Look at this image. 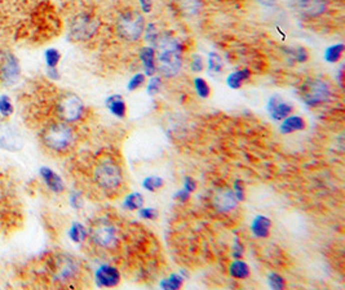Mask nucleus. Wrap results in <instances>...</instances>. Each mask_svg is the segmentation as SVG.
<instances>
[{"instance_id":"4c0bfd02","label":"nucleus","mask_w":345,"mask_h":290,"mask_svg":"<svg viewBox=\"0 0 345 290\" xmlns=\"http://www.w3.org/2000/svg\"><path fill=\"white\" fill-rule=\"evenodd\" d=\"M234 190H236V197H237V200H243L245 199V192H243V187H242V183H241V181H236V184H234Z\"/></svg>"},{"instance_id":"a19ab883","label":"nucleus","mask_w":345,"mask_h":290,"mask_svg":"<svg viewBox=\"0 0 345 290\" xmlns=\"http://www.w3.org/2000/svg\"><path fill=\"white\" fill-rule=\"evenodd\" d=\"M242 254H243V247L238 243V240H236V248H234L233 256L236 257V258H241Z\"/></svg>"},{"instance_id":"f257e3e1","label":"nucleus","mask_w":345,"mask_h":290,"mask_svg":"<svg viewBox=\"0 0 345 290\" xmlns=\"http://www.w3.org/2000/svg\"><path fill=\"white\" fill-rule=\"evenodd\" d=\"M158 69L164 76H175L181 69V50L175 38L163 35L157 40Z\"/></svg>"},{"instance_id":"cd10ccee","label":"nucleus","mask_w":345,"mask_h":290,"mask_svg":"<svg viewBox=\"0 0 345 290\" xmlns=\"http://www.w3.org/2000/svg\"><path fill=\"white\" fill-rule=\"evenodd\" d=\"M44 57H45V62H47L48 67H56L61 59V54L57 49H48Z\"/></svg>"},{"instance_id":"72a5a7b5","label":"nucleus","mask_w":345,"mask_h":290,"mask_svg":"<svg viewBox=\"0 0 345 290\" xmlns=\"http://www.w3.org/2000/svg\"><path fill=\"white\" fill-rule=\"evenodd\" d=\"M159 88H160V79L155 76V78H153L150 81H149L148 93L149 94L158 93V91H159Z\"/></svg>"},{"instance_id":"9b49d317","label":"nucleus","mask_w":345,"mask_h":290,"mask_svg":"<svg viewBox=\"0 0 345 290\" xmlns=\"http://www.w3.org/2000/svg\"><path fill=\"white\" fill-rule=\"evenodd\" d=\"M19 76L18 61L12 53H4L0 57V79L9 85L17 81Z\"/></svg>"},{"instance_id":"7c9ffc66","label":"nucleus","mask_w":345,"mask_h":290,"mask_svg":"<svg viewBox=\"0 0 345 290\" xmlns=\"http://www.w3.org/2000/svg\"><path fill=\"white\" fill-rule=\"evenodd\" d=\"M162 285H163V288H166V289H179L182 285V279L179 275H172V276H171L168 280L164 281Z\"/></svg>"},{"instance_id":"f3484780","label":"nucleus","mask_w":345,"mask_h":290,"mask_svg":"<svg viewBox=\"0 0 345 290\" xmlns=\"http://www.w3.org/2000/svg\"><path fill=\"white\" fill-rule=\"evenodd\" d=\"M270 226H272L270 219H268L264 215H258L254 219V222H252L251 230L256 237H268L270 231Z\"/></svg>"},{"instance_id":"b1692460","label":"nucleus","mask_w":345,"mask_h":290,"mask_svg":"<svg viewBox=\"0 0 345 290\" xmlns=\"http://www.w3.org/2000/svg\"><path fill=\"white\" fill-rule=\"evenodd\" d=\"M124 205H126V208H128L129 210L141 209L142 205H144V197H142L141 193L138 192L129 193L128 196L126 197Z\"/></svg>"},{"instance_id":"79ce46f5","label":"nucleus","mask_w":345,"mask_h":290,"mask_svg":"<svg viewBox=\"0 0 345 290\" xmlns=\"http://www.w3.org/2000/svg\"><path fill=\"white\" fill-rule=\"evenodd\" d=\"M189 195H190V192H188L186 190H182L180 191V192L176 193V197H177L180 201H186V200L189 199Z\"/></svg>"},{"instance_id":"f03ea898","label":"nucleus","mask_w":345,"mask_h":290,"mask_svg":"<svg viewBox=\"0 0 345 290\" xmlns=\"http://www.w3.org/2000/svg\"><path fill=\"white\" fill-rule=\"evenodd\" d=\"M41 144L52 152H65L74 144V132L69 124L53 123L47 125L41 132Z\"/></svg>"},{"instance_id":"5701e85b","label":"nucleus","mask_w":345,"mask_h":290,"mask_svg":"<svg viewBox=\"0 0 345 290\" xmlns=\"http://www.w3.org/2000/svg\"><path fill=\"white\" fill-rule=\"evenodd\" d=\"M229 271L233 278H236V279H246V278H248V275H250V269H248V266L246 265L245 262H241V261L233 262L232 265H230Z\"/></svg>"},{"instance_id":"2eb2a0df","label":"nucleus","mask_w":345,"mask_h":290,"mask_svg":"<svg viewBox=\"0 0 345 290\" xmlns=\"http://www.w3.org/2000/svg\"><path fill=\"white\" fill-rule=\"evenodd\" d=\"M39 174H40L41 179L45 183L48 188L54 193H61L65 191V183H63L62 178L57 174L54 170H52L48 166H41L39 169Z\"/></svg>"},{"instance_id":"393cba45","label":"nucleus","mask_w":345,"mask_h":290,"mask_svg":"<svg viewBox=\"0 0 345 290\" xmlns=\"http://www.w3.org/2000/svg\"><path fill=\"white\" fill-rule=\"evenodd\" d=\"M343 52H344V45H343V44H336V45H333V47H330L329 49L326 50L325 59L330 63L336 62V61L342 57Z\"/></svg>"},{"instance_id":"4468645a","label":"nucleus","mask_w":345,"mask_h":290,"mask_svg":"<svg viewBox=\"0 0 345 290\" xmlns=\"http://www.w3.org/2000/svg\"><path fill=\"white\" fill-rule=\"evenodd\" d=\"M268 111L274 120H282L294 111V107L290 103L285 102L280 96H274L268 103Z\"/></svg>"},{"instance_id":"423d86ee","label":"nucleus","mask_w":345,"mask_h":290,"mask_svg":"<svg viewBox=\"0 0 345 290\" xmlns=\"http://www.w3.org/2000/svg\"><path fill=\"white\" fill-rule=\"evenodd\" d=\"M98 19L91 14L82 13L72 18L70 23V36L74 40L85 41L93 36L98 30Z\"/></svg>"},{"instance_id":"0eeeda50","label":"nucleus","mask_w":345,"mask_h":290,"mask_svg":"<svg viewBox=\"0 0 345 290\" xmlns=\"http://www.w3.org/2000/svg\"><path fill=\"white\" fill-rule=\"evenodd\" d=\"M94 181L105 190H114L122 182L120 168L113 161H105L94 168Z\"/></svg>"},{"instance_id":"37998d69","label":"nucleus","mask_w":345,"mask_h":290,"mask_svg":"<svg viewBox=\"0 0 345 290\" xmlns=\"http://www.w3.org/2000/svg\"><path fill=\"white\" fill-rule=\"evenodd\" d=\"M140 3H141V8L144 12H150L151 10V1L150 0H140Z\"/></svg>"},{"instance_id":"20e7f679","label":"nucleus","mask_w":345,"mask_h":290,"mask_svg":"<svg viewBox=\"0 0 345 290\" xmlns=\"http://www.w3.org/2000/svg\"><path fill=\"white\" fill-rule=\"evenodd\" d=\"M116 28L122 38L135 41L144 32V18L137 12L123 13L116 21Z\"/></svg>"},{"instance_id":"a878e982","label":"nucleus","mask_w":345,"mask_h":290,"mask_svg":"<svg viewBox=\"0 0 345 290\" xmlns=\"http://www.w3.org/2000/svg\"><path fill=\"white\" fill-rule=\"evenodd\" d=\"M208 69L212 74H220L223 70V59L217 53H211L208 56Z\"/></svg>"},{"instance_id":"c9c22d12","label":"nucleus","mask_w":345,"mask_h":290,"mask_svg":"<svg viewBox=\"0 0 345 290\" xmlns=\"http://www.w3.org/2000/svg\"><path fill=\"white\" fill-rule=\"evenodd\" d=\"M140 215L145 219H154L158 215V212L153 208H145V209H140Z\"/></svg>"},{"instance_id":"39448f33","label":"nucleus","mask_w":345,"mask_h":290,"mask_svg":"<svg viewBox=\"0 0 345 290\" xmlns=\"http://www.w3.org/2000/svg\"><path fill=\"white\" fill-rule=\"evenodd\" d=\"M331 96V89L326 81L313 79L304 83L302 87V98L308 106H320L327 102Z\"/></svg>"},{"instance_id":"c03bdc74","label":"nucleus","mask_w":345,"mask_h":290,"mask_svg":"<svg viewBox=\"0 0 345 290\" xmlns=\"http://www.w3.org/2000/svg\"><path fill=\"white\" fill-rule=\"evenodd\" d=\"M259 1H260L261 4H264V5L269 6V5H273V4L276 3L277 0H259Z\"/></svg>"},{"instance_id":"bb28decb","label":"nucleus","mask_w":345,"mask_h":290,"mask_svg":"<svg viewBox=\"0 0 345 290\" xmlns=\"http://www.w3.org/2000/svg\"><path fill=\"white\" fill-rule=\"evenodd\" d=\"M13 114V105L10 98L6 94L0 96V115L8 118Z\"/></svg>"},{"instance_id":"4be33fe9","label":"nucleus","mask_w":345,"mask_h":290,"mask_svg":"<svg viewBox=\"0 0 345 290\" xmlns=\"http://www.w3.org/2000/svg\"><path fill=\"white\" fill-rule=\"evenodd\" d=\"M69 236L70 239H71V241H74V243H82V241H84L85 237H87V230H85V227L82 223L74 222L71 225V227H70Z\"/></svg>"},{"instance_id":"a211bd4d","label":"nucleus","mask_w":345,"mask_h":290,"mask_svg":"<svg viewBox=\"0 0 345 290\" xmlns=\"http://www.w3.org/2000/svg\"><path fill=\"white\" fill-rule=\"evenodd\" d=\"M140 58L144 65L145 72L148 75H154L155 72V52L151 47H145L140 50Z\"/></svg>"},{"instance_id":"9d476101","label":"nucleus","mask_w":345,"mask_h":290,"mask_svg":"<svg viewBox=\"0 0 345 290\" xmlns=\"http://www.w3.org/2000/svg\"><path fill=\"white\" fill-rule=\"evenodd\" d=\"M91 239L97 247L104 248V249L114 248L118 241L115 228L109 223H100V225L94 226L92 230Z\"/></svg>"},{"instance_id":"e433bc0d","label":"nucleus","mask_w":345,"mask_h":290,"mask_svg":"<svg viewBox=\"0 0 345 290\" xmlns=\"http://www.w3.org/2000/svg\"><path fill=\"white\" fill-rule=\"evenodd\" d=\"M146 40L151 41V43H157L158 32L155 31V26L154 25H149L148 30H146Z\"/></svg>"},{"instance_id":"f704fd0d","label":"nucleus","mask_w":345,"mask_h":290,"mask_svg":"<svg viewBox=\"0 0 345 290\" xmlns=\"http://www.w3.org/2000/svg\"><path fill=\"white\" fill-rule=\"evenodd\" d=\"M202 69H203V62H202L201 56L194 54V56L192 57V70L194 72H199L202 71Z\"/></svg>"},{"instance_id":"dca6fc26","label":"nucleus","mask_w":345,"mask_h":290,"mask_svg":"<svg viewBox=\"0 0 345 290\" xmlns=\"http://www.w3.org/2000/svg\"><path fill=\"white\" fill-rule=\"evenodd\" d=\"M215 208H216L219 212L226 213L230 212L232 209H234L237 205V197L234 195V192H232L230 190H223L217 193L214 199Z\"/></svg>"},{"instance_id":"473e14b6","label":"nucleus","mask_w":345,"mask_h":290,"mask_svg":"<svg viewBox=\"0 0 345 290\" xmlns=\"http://www.w3.org/2000/svg\"><path fill=\"white\" fill-rule=\"evenodd\" d=\"M269 285L273 288V289H282V288L285 287V280H283V278H281L280 275L270 274Z\"/></svg>"},{"instance_id":"ddd939ff","label":"nucleus","mask_w":345,"mask_h":290,"mask_svg":"<svg viewBox=\"0 0 345 290\" xmlns=\"http://www.w3.org/2000/svg\"><path fill=\"white\" fill-rule=\"evenodd\" d=\"M119 271L113 266H101L96 271V281L101 288L115 287L119 283Z\"/></svg>"},{"instance_id":"ea45409f","label":"nucleus","mask_w":345,"mask_h":290,"mask_svg":"<svg viewBox=\"0 0 345 290\" xmlns=\"http://www.w3.org/2000/svg\"><path fill=\"white\" fill-rule=\"evenodd\" d=\"M195 188H197V183H195L194 179H193V178H190V177H186L185 178V190L188 191V192H193Z\"/></svg>"},{"instance_id":"aec40b11","label":"nucleus","mask_w":345,"mask_h":290,"mask_svg":"<svg viewBox=\"0 0 345 290\" xmlns=\"http://www.w3.org/2000/svg\"><path fill=\"white\" fill-rule=\"evenodd\" d=\"M106 106L109 107V110L118 118H123L126 115L127 107L126 103L123 101V98L120 96H111L106 100Z\"/></svg>"},{"instance_id":"412c9836","label":"nucleus","mask_w":345,"mask_h":290,"mask_svg":"<svg viewBox=\"0 0 345 290\" xmlns=\"http://www.w3.org/2000/svg\"><path fill=\"white\" fill-rule=\"evenodd\" d=\"M250 75H251V72L248 71V70H241V71L233 72V74H230L228 76V85L230 88H233V89H238L250 78Z\"/></svg>"},{"instance_id":"6ab92c4d","label":"nucleus","mask_w":345,"mask_h":290,"mask_svg":"<svg viewBox=\"0 0 345 290\" xmlns=\"http://www.w3.org/2000/svg\"><path fill=\"white\" fill-rule=\"evenodd\" d=\"M305 128V122L304 119L300 118V116H290L283 122V124L281 125V132L285 133V135H289L292 132L303 131Z\"/></svg>"},{"instance_id":"c756f323","label":"nucleus","mask_w":345,"mask_h":290,"mask_svg":"<svg viewBox=\"0 0 345 290\" xmlns=\"http://www.w3.org/2000/svg\"><path fill=\"white\" fill-rule=\"evenodd\" d=\"M194 85H195V91H197V93L199 94V96L203 97V98L210 96V87H208V84L206 83V80L199 79V78L195 79Z\"/></svg>"},{"instance_id":"7ed1b4c3","label":"nucleus","mask_w":345,"mask_h":290,"mask_svg":"<svg viewBox=\"0 0 345 290\" xmlns=\"http://www.w3.org/2000/svg\"><path fill=\"white\" fill-rule=\"evenodd\" d=\"M49 270L54 281L65 284L67 281L75 279L79 272V265L74 257L67 256V254H58L52 258Z\"/></svg>"},{"instance_id":"1a4fd4ad","label":"nucleus","mask_w":345,"mask_h":290,"mask_svg":"<svg viewBox=\"0 0 345 290\" xmlns=\"http://www.w3.org/2000/svg\"><path fill=\"white\" fill-rule=\"evenodd\" d=\"M23 147V138L14 127L0 123V148L8 152H18Z\"/></svg>"},{"instance_id":"2f4dec72","label":"nucleus","mask_w":345,"mask_h":290,"mask_svg":"<svg viewBox=\"0 0 345 290\" xmlns=\"http://www.w3.org/2000/svg\"><path fill=\"white\" fill-rule=\"evenodd\" d=\"M144 81L145 76L142 75V74H136V75L129 80L128 91H135V89H137L138 87H141V85L144 84Z\"/></svg>"},{"instance_id":"6e6552de","label":"nucleus","mask_w":345,"mask_h":290,"mask_svg":"<svg viewBox=\"0 0 345 290\" xmlns=\"http://www.w3.org/2000/svg\"><path fill=\"white\" fill-rule=\"evenodd\" d=\"M84 113L83 101L75 94H65L57 103V114L65 123L78 122Z\"/></svg>"},{"instance_id":"58836bf2","label":"nucleus","mask_w":345,"mask_h":290,"mask_svg":"<svg viewBox=\"0 0 345 290\" xmlns=\"http://www.w3.org/2000/svg\"><path fill=\"white\" fill-rule=\"evenodd\" d=\"M70 203H71L72 208L79 209V208L82 206V199H80V196L76 195V193H72L71 196H70Z\"/></svg>"},{"instance_id":"f8f14e48","label":"nucleus","mask_w":345,"mask_h":290,"mask_svg":"<svg viewBox=\"0 0 345 290\" xmlns=\"http://www.w3.org/2000/svg\"><path fill=\"white\" fill-rule=\"evenodd\" d=\"M296 12L305 17H317L326 10V0H291Z\"/></svg>"},{"instance_id":"c85d7f7f","label":"nucleus","mask_w":345,"mask_h":290,"mask_svg":"<svg viewBox=\"0 0 345 290\" xmlns=\"http://www.w3.org/2000/svg\"><path fill=\"white\" fill-rule=\"evenodd\" d=\"M142 186L149 191H157L163 186V179L159 177H149L145 179Z\"/></svg>"}]
</instances>
